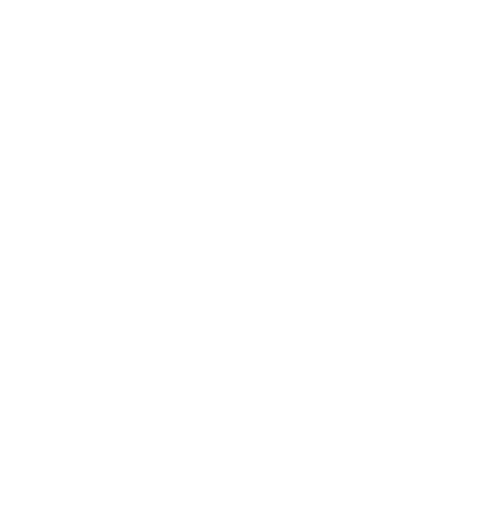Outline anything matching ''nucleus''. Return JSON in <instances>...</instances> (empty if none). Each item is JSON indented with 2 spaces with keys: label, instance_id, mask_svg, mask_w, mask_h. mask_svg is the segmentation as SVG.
Returning <instances> with one entry per match:
<instances>
[]
</instances>
